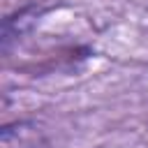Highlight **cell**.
Masks as SVG:
<instances>
[{"label": "cell", "instance_id": "1", "mask_svg": "<svg viewBox=\"0 0 148 148\" xmlns=\"http://www.w3.org/2000/svg\"><path fill=\"white\" fill-rule=\"evenodd\" d=\"M0 148H49V141L32 120H14L2 127Z\"/></svg>", "mask_w": 148, "mask_h": 148}, {"label": "cell", "instance_id": "2", "mask_svg": "<svg viewBox=\"0 0 148 148\" xmlns=\"http://www.w3.org/2000/svg\"><path fill=\"white\" fill-rule=\"evenodd\" d=\"M39 14H42V9L32 5V7H25V9L7 16L5 23H2V49H7L12 39H16V37L23 35L25 30H30V25L35 23V18H37Z\"/></svg>", "mask_w": 148, "mask_h": 148}]
</instances>
